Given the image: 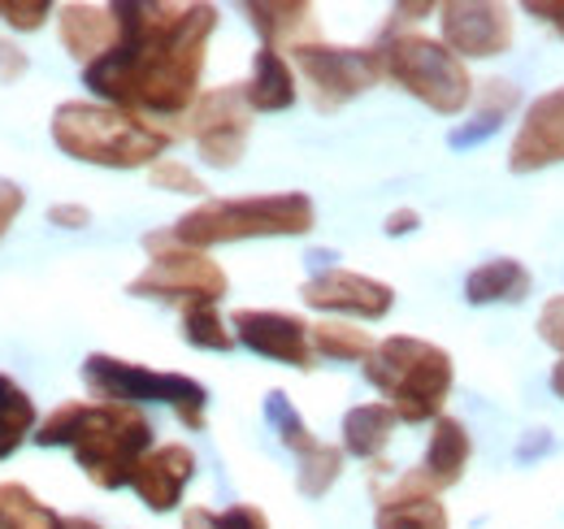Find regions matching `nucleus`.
<instances>
[{
    "instance_id": "35",
    "label": "nucleus",
    "mask_w": 564,
    "mask_h": 529,
    "mask_svg": "<svg viewBox=\"0 0 564 529\" xmlns=\"http://www.w3.org/2000/svg\"><path fill=\"white\" fill-rule=\"evenodd\" d=\"M22 204H26V192H22L18 183L0 179V239H4V230L13 226V217L22 213Z\"/></svg>"
},
{
    "instance_id": "11",
    "label": "nucleus",
    "mask_w": 564,
    "mask_h": 529,
    "mask_svg": "<svg viewBox=\"0 0 564 529\" xmlns=\"http://www.w3.org/2000/svg\"><path fill=\"white\" fill-rule=\"evenodd\" d=\"M438 26H443V44L460 62H491L512 48V13L503 4L447 0L438 4Z\"/></svg>"
},
{
    "instance_id": "8",
    "label": "nucleus",
    "mask_w": 564,
    "mask_h": 529,
    "mask_svg": "<svg viewBox=\"0 0 564 529\" xmlns=\"http://www.w3.org/2000/svg\"><path fill=\"white\" fill-rule=\"evenodd\" d=\"M143 248H148V264H143V273L127 282V295H135V300H161V304H174L178 313H187L196 304H217L230 291L226 269L196 248H183L170 230L143 235Z\"/></svg>"
},
{
    "instance_id": "33",
    "label": "nucleus",
    "mask_w": 564,
    "mask_h": 529,
    "mask_svg": "<svg viewBox=\"0 0 564 529\" xmlns=\"http://www.w3.org/2000/svg\"><path fill=\"white\" fill-rule=\"evenodd\" d=\"M217 529H270V517L257 504H230L226 512H217Z\"/></svg>"
},
{
    "instance_id": "22",
    "label": "nucleus",
    "mask_w": 564,
    "mask_h": 529,
    "mask_svg": "<svg viewBox=\"0 0 564 529\" xmlns=\"http://www.w3.org/2000/svg\"><path fill=\"white\" fill-rule=\"evenodd\" d=\"M400 417L391 412V403H356L344 417V452L356 461H378L395 434Z\"/></svg>"
},
{
    "instance_id": "21",
    "label": "nucleus",
    "mask_w": 564,
    "mask_h": 529,
    "mask_svg": "<svg viewBox=\"0 0 564 529\" xmlns=\"http://www.w3.org/2000/svg\"><path fill=\"white\" fill-rule=\"evenodd\" d=\"M534 291L530 269L512 257H495V261L478 264L465 278V300L469 304H521Z\"/></svg>"
},
{
    "instance_id": "41",
    "label": "nucleus",
    "mask_w": 564,
    "mask_h": 529,
    "mask_svg": "<svg viewBox=\"0 0 564 529\" xmlns=\"http://www.w3.org/2000/svg\"><path fill=\"white\" fill-rule=\"evenodd\" d=\"M62 529H100V526L87 521V517H62Z\"/></svg>"
},
{
    "instance_id": "18",
    "label": "nucleus",
    "mask_w": 564,
    "mask_h": 529,
    "mask_svg": "<svg viewBox=\"0 0 564 529\" xmlns=\"http://www.w3.org/2000/svg\"><path fill=\"white\" fill-rule=\"evenodd\" d=\"M252 31L261 35V48H274V53H295L304 44H317V18H313V4H295V0H252L243 4Z\"/></svg>"
},
{
    "instance_id": "40",
    "label": "nucleus",
    "mask_w": 564,
    "mask_h": 529,
    "mask_svg": "<svg viewBox=\"0 0 564 529\" xmlns=\"http://www.w3.org/2000/svg\"><path fill=\"white\" fill-rule=\"evenodd\" d=\"M552 391L564 399V356L556 360V369H552Z\"/></svg>"
},
{
    "instance_id": "34",
    "label": "nucleus",
    "mask_w": 564,
    "mask_h": 529,
    "mask_svg": "<svg viewBox=\"0 0 564 529\" xmlns=\"http://www.w3.org/2000/svg\"><path fill=\"white\" fill-rule=\"evenodd\" d=\"M26 69H31V57L13 40H0V83H18Z\"/></svg>"
},
{
    "instance_id": "26",
    "label": "nucleus",
    "mask_w": 564,
    "mask_h": 529,
    "mask_svg": "<svg viewBox=\"0 0 564 529\" xmlns=\"http://www.w3.org/2000/svg\"><path fill=\"white\" fill-rule=\"evenodd\" d=\"M373 338L369 331H360V326H348V322H335V317H326V322H317L313 326V352L317 356H326V360H369L373 356Z\"/></svg>"
},
{
    "instance_id": "24",
    "label": "nucleus",
    "mask_w": 564,
    "mask_h": 529,
    "mask_svg": "<svg viewBox=\"0 0 564 529\" xmlns=\"http://www.w3.org/2000/svg\"><path fill=\"white\" fill-rule=\"evenodd\" d=\"M31 430H35V399L9 374H0V461H9L26 443Z\"/></svg>"
},
{
    "instance_id": "29",
    "label": "nucleus",
    "mask_w": 564,
    "mask_h": 529,
    "mask_svg": "<svg viewBox=\"0 0 564 529\" xmlns=\"http://www.w3.org/2000/svg\"><path fill=\"white\" fill-rule=\"evenodd\" d=\"M265 417H270V425L279 430V443L286 452H295V456H308V452L322 443V439L304 425V417L291 408V399L282 396V391H270V396H265Z\"/></svg>"
},
{
    "instance_id": "25",
    "label": "nucleus",
    "mask_w": 564,
    "mask_h": 529,
    "mask_svg": "<svg viewBox=\"0 0 564 529\" xmlns=\"http://www.w3.org/2000/svg\"><path fill=\"white\" fill-rule=\"evenodd\" d=\"M0 529H62V517L22 482H0Z\"/></svg>"
},
{
    "instance_id": "6",
    "label": "nucleus",
    "mask_w": 564,
    "mask_h": 529,
    "mask_svg": "<svg viewBox=\"0 0 564 529\" xmlns=\"http://www.w3.org/2000/svg\"><path fill=\"white\" fill-rule=\"evenodd\" d=\"M378 53H382L387 78H395L413 100H422L425 109L443 118L465 114L478 91L465 62L443 40H430L417 31H395V35H378Z\"/></svg>"
},
{
    "instance_id": "4",
    "label": "nucleus",
    "mask_w": 564,
    "mask_h": 529,
    "mask_svg": "<svg viewBox=\"0 0 564 529\" xmlns=\"http://www.w3.org/2000/svg\"><path fill=\"white\" fill-rule=\"evenodd\" d=\"M317 222V208L304 192H274V196H243V199H205L192 213H183L170 235L183 248H217L239 239H286L308 235Z\"/></svg>"
},
{
    "instance_id": "37",
    "label": "nucleus",
    "mask_w": 564,
    "mask_h": 529,
    "mask_svg": "<svg viewBox=\"0 0 564 529\" xmlns=\"http://www.w3.org/2000/svg\"><path fill=\"white\" fill-rule=\"evenodd\" d=\"M525 13H534L539 22H547V26L564 40V0H530Z\"/></svg>"
},
{
    "instance_id": "31",
    "label": "nucleus",
    "mask_w": 564,
    "mask_h": 529,
    "mask_svg": "<svg viewBox=\"0 0 564 529\" xmlns=\"http://www.w3.org/2000/svg\"><path fill=\"white\" fill-rule=\"evenodd\" d=\"M48 13H53L48 0H0V18H4L13 31H40Z\"/></svg>"
},
{
    "instance_id": "28",
    "label": "nucleus",
    "mask_w": 564,
    "mask_h": 529,
    "mask_svg": "<svg viewBox=\"0 0 564 529\" xmlns=\"http://www.w3.org/2000/svg\"><path fill=\"white\" fill-rule=\"evenodd\" d=\"M183 343L187 347H200V352H230L239 338L221 322L217 304H196V309L183 313Z\"/></svg>"
},
{
    "instance_id": "3",
    "label": "nucleus",
    "mask_w": 564,
    "mask_h": 529,
    "mask_svg": "<svg viewBox=\"0 0 564 529\" xmlns=\"http://www.w3.org/2000/svg\"><path fill=\"white\" fill-rule=\"evenodd\" d=\"M53 143L83 165L152 170L174 143V131L152 127L135 114L100 105V100H66L53 114Z\"/></svg>"
},
{
    "instance_id": "30",
    "label": "nucleus",
    "mask_w": 564,
    "mask_h": 529,
    "mask_svg": "<svg viewBox=\"0 0 564 529\" xmlns=\"http://www.w3.org/2000/svg\"><path fill=\"white\" fill-rule=\"evenodd\" d=\"M148 183L161 187V192H174V196H205V192H209L205 179H200L196 170H187L183 161H174V156H161V161L148 170Z\"/></svg>"
},
{
    "instance_id": "5",
    "label": "nucleus",
    "mask_w": 564,
    "mask_h": 529,
    "mask_svg": "<svg viewBox=\"0 0 564 529\" xmlns=\"http://www.w3.org/2000/svg\"><path fill=\"white\" fill-rule=\"evenodd\" d=\"M365 378H369V387L382 391V399L391 403V412L404 425H425V421L434 425L443 417L447 396H452L456 369L438 343L391 334L365 360Z\"/></svg>"
},
{
    "instance_id": "27",
    "label": "nucleus",
    "mask_w": 564,
    "mask_h": 529,
    "mask_svg": "<svg viewBox=\"0 0 564 529\" xmlns=\"http://www.w3.org/2000/svg\"><path fill=\"white\" fill-rule=\"evenodd\" d=\"M344 447H335V443H317L308 456H300V468H295V486H300V495L304 499H322L335 482H339V473H344Z\"/></svg>"
},
{
    "instance_id": "9",
    "label": "nucleus",
    "mask_w": 564,
    "mask_h": 529,
    "mask_svg": "<svg viewBox=\"0 0 564 529\" xmlns=\"http://www.w3.org/2000/svg\"><path fill=\"white\" fill-rule=\"evenodd\" d=\"M291 62L300 69L308 100L317 114H339L348 100H356L360 91L378 87L387 78L382 53L373 48H339V44H304L291 53Z\"/></svg>"
},
{
    "instance_id": "15",
    "label": "nucleus",
    "mask_w": 564,
    "mask_h": 529,
    "mask_svg": "<svg viewBox=\"0 0 564 529\" xmlns=\"http://www.w3.org/2000/svg\"><path fill=\"white\" fill-rule=\"evenodd\" d=\"M192 477H196V452L187 443H161L140 461L131 490L140 495L148 512H174Z\"/></svg>"
},
{
    "instance_id": "13",
    "label": "nucleus",
    "mask_w": 564,
    "mask_h": 529,
    "mask_svg": "<svg viewBox=\"0 0 564 529\" xmlns=\"http://www.w3.org/2000/svg\"><path fill=\"white\" fill-rule=\"evenodd\" d=\"M300 300L317 313H348L360 322H382L395 309V291L369 273L352 269H322L300 287Z\"/></svg>"
},
{
    "instance_id": "12",
    "label": "nucleus",
    "mask_w": 564,
    "mask_h": 529,
    "mask_svg": "<svg viewBox=\"0 0 564 529\" xmlns=\"http://www.w3.org/2000/svg\"><path fill=\"white\" fill-rule=\"evenodd\" d=\"M230 331L235 338L265 356V360H279L291 369H313L317 352H313V326L295 313H274V309H239L230 317Z\"/></svg>"
},
{
    "instance_id": "32",
    "label": "nucleus",
    "mask_w": 564,
    "mask_h": 529,
    "mask_svg": "<svg viewBox=\"0 0 564 529\" xmlns=\"http://www.w3.org/2000/svg\"><path fill=\"white\" fill-rule=\"evenodd\" d=\"M539 334H543V343H552L564 356V295H552V300L543 304V313H539Z\"/></svg>"
},
{
    "instance_id": "14",
    "label": "nucleus",
    "mask_w": 564,
    "mask_h": 529,
    "mask_svg": "<svg viewBox=\"0 0 564 529\" xmlns=\"http://www.w3.org/2000/svg\"><path fill=\"white\" fill-rule=\"evenodd\" d=\"M547 165H564V87L543 91L525 118L521 131L508 148V170L512 174H534Z\"/></svg>"
},
{
    "instance_id": "16",
    "label": "nucleus",
    "mask_w": 564,
    "mask_h": 529,
    "mask_svg": "<svg viewBox=\"0 0 564 529\" xmlns=\"http://www.w3.org/2000/svg\"><path fill=\"white\" fill-rule=\"evenodd\" d=\"M373 529H447V508L438 504V490L425 482L422 468L400 473L387 490H378Z\"/></svg>"
},
{
    "instance_id": "1",
    "label": "nucleus",
    "mask_w": 564,
    "mask_h": 529,
    "mask_svg": "<svg viewBox=\"0 0 564 529\" xmlns=\"http://www.w3.org/2000/svg\"><path fill=\"white\" fill-rule=\"evenodd\" d=\"M113 13L122 31L118 48L83 66V83L100 96V105L127 109L152 127L187 118L200 100L205 44L217 31V9L174 0H118Z\"/></svg>"
},
{
    "instance_id": "7",
    "label": "nucleus",
    "mask_w": 564,
    "mask_h": 529,
    "mask_svg": "<svg viewBox=\"0 0 564 529\" xmlns=\"http://www.w3.org/2000/svg\"><path fill=\"white\" fill-rule=\"evenodd\" d=\"M83 387L91 391V399L100 403H170L174 417L187 425V430H205L209 425V391L205 382L187 378V374H161V369H148L135 360H118V356H105V352H91L83 360Z\"/></svg>"
},
{
    "instance_id": "20",
    "label": "nucleus",
    "mask_w": 564,
    "mask_h": 529,
    "mask_svg": "<svg viewBox=\"0 0 564 529\" xmlns=\"http://www.w3.org/2000/svg\"><path fill=\"white\" fill-rule=\"evenodd\" d=\"M243 96H248L252 114H282V109H291L300 100V83H295L291 62L282 53H274V48H257L252 74L243 83Z\"/></svg>"
},
{
    "instance_id": "36",
    "label": "nucleus",
    "mask_w": 564,
    "mask_h": 529,
    "mask_svg": "<svg viewBox=\"0 0 564 529\" xmlns=\"http://www.w3.org/2000/svg\"><path fill=\"white\" fill-rule=\"evenodd\" d=\"M48 222L53 226H66V230H83V226H91V213L83 204H53L48 208Z\"/></svg>"
},
{
    "instance_id": "38",
    "label": "nucleus",
    "mask_w": 564,
    "mask_h": 529,
    "mask_svg": "<svg viewBox=\"0 0 564 529\" xmlns=\"http://www.w3.org/2000/svg\"><path fill=\"white\" fill-rule=\"evenodd\" d=\"M417 226H422V213H417V208H395V213L387 217V226H382V230L395 239V235H413Z\"/></svg>"
},
{
    "instance_id": "17",
    "label": "nucleus",
    "mask_w": 564,
    "mask_h": 529,
    "mask_svg": "<svg viewBox=\"0 0 564 529\" xmlns=\"http://www.w3.org/2000/svg\"><path fill=\"white\" fill-rule=\"evenodd\" d=\"M57 35L78 66L100 62L109 48H118V13L113 4H62L57 9Z\"/></svg>"
},
{
    "instance_id": "2",
    "label": "nucleus",
    "mask_w": 564,
    "mask_h": 529,
    "mask_svg": "<svg viewBox=\"0 0 564 529\" xmlns=\"http://www.w3.org/2000/svg\"><path fill=\"white\" fill-rule=\"evenodd\" d=\"M40 447H70L78 468L100 490L131 486L140 461L152 452V421L131 403H100V399H70L53 408L40 430Z\"/></svg>"
},
{
    "instance_id": "19",
    "label": "nucleus",
    "mask_w": 564,
    "mask_h": 529,
    "mask_svg": "<svg viewBox=\"0 0 564 529\" xmlns=\"http://www.w3.org/2000/svg\"><path fill=\"white\" fill-rule=\"evenodd\" d=\"M474 456V439L465 430V421L456 417H438L430 425V443H425V461H422V477L434 486V490H447L465 477V464Z\"/></svg>"
},
{
    "instance_id": "23",
    "label": "nucleus",
    "mask_w": 564,
    "mask_h": 529,
    "mask_svg": "<svg viewBox=\"0 0 564 529\" xmlns=\"http://www.w3.org/2000/svg\"><path fill=\"white\" fill-rule=\"evenodd\" d=\"M517 100H521V91H517V83H508V78H487V83H478V91H474V105H478V109H474V122L452 131V148L482 143L487 134H495L508 122V114L517 109Z\"/></svg>"
},
{
    "instance_id": "10",
    "label": "nucleus",
    "mask_w": 564,
    "mask_h": 529,
    "mask_svg": "<svg viewBox=\"0 0 564 529\" xmlns=\"http://www.w3.org/2000/svg\"><path fill=\"white\" fill-rule=\"evenodd\" d=\"M183 122H187L183 134L196 139V152L205 165H213V170L239 165L248 152V131H252V109H248L243 83L200 91V100L192 105V114Z\"/></svg>"
},
{
    "instance_id": "39",
    "label": "nucleus",
    "mask_w": 564,
    "mask_h": 529,
    "mask_svg": "<svg viewBox=\"0 0 564 529\" xmlns=\"http://www.w3.org/2000/svg\"><path fill=\"white\" fill-rule=\"evenodd\" d=\"M183 529H217V512L213 508H187L183 512Z\"/></svg>"
}]
</instances>
